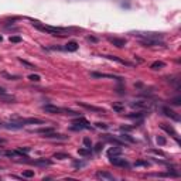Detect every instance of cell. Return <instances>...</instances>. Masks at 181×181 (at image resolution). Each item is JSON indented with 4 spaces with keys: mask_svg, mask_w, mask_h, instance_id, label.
I'll use <instances>...</instances> for the list:
<instances>
[{
    "mask_svg": "<svg viewBox=\"0 0 181 181\" xmlns=\"http://www.w3.org/2000/svg\"><path fill=\"white\" fill-rule=\"evenodd\" d=\"M28 79H30V81H34V82H38L41 78H40V75H30Z\"/></svg>",
    "mask_w": 181,
    "mask_h": 181,
    "instance_id": "e575fe53",
    "label": "cell"
},
{
    "mask_svg": "<svg viewBox=\"0 0 181 181\" xmlns=\"http://www.w3.org/2000/svg\"><path fill=\"white\" fill-rule=\"evenodd\" d=\"M17 122H20L21 125H27V123H30V125H43L44 123V120H41V119H38V117H27V119H14Z\"/></svg>",
    "mask_w": 181,
    "mask_h": 181,
    "instance_id": "8992f818",
    "label": "cell"
},
{
    "mask_svg": "<svg viewBox=\"0 0 181 181\" xmlns=\"http://www.w3.org/2000/svg\"><path fill=\"white\" fill-rule=\"evenodd\" d=\"M109 40V43H112L115 47L117 48H123L125 45H126V40L125 38H117V37H109L108 38Z\"/></svg>",
    "mask_w": 181,
    "mask_h": 181,
    "instance_id": "ba28073f",
    "label": "cell"
},
{
    "mask_svg": "<svg viewBox=\"0 0 181 181\" xmlns=\"http://www.w3.org/2000/svg\"><path fill=\"white\" fill-rule=\"evenodd\" d=\"M83 144H85L88 148H91V140H89L88 137H85V139H83Z\"/></svg>",
    "mask_w": 181,
    "mask_h": 181,
    "instance_id": "8d00e7d4",
    "label": "cell"
},
{
    "mask_svg": "<svg viewBox=\"0 0 181 181\" xmlns=\"http://www.w3.org/2000/svg\"><path fill=\"white\" fill-rule=\"evenodd\" d=\"M78 154L79 156H89L91 154V148H78Z\"/></svg>",
    "mask_w": 181,
    "mask_h": 181,
    "instance_id": "d4e9b609",
    "label": "cell"
},
{
    "mask_svg": "<svg viewBox=\"0 0 181 181\" xmlns=\"http://www.w3.org/2000/svg\"><path fill=\"white\" fill-rule=\"evenodd\" d=\"M96 127H99V129H108V125H105V123H96Z\"/></svg>",
    "mask_w": 181,
    "mask_h": 181,
    "instance_id": "f35d334b",
    "label": "cell"
},
{
    "mask_svg": "<svg viewBox=\"0 0 181 181\" xmlns=\"http://www.w3.org/2000/svg\"><path fill=\"white\" fill-rule=\"evenodd\" d=\"M43 109L47 113H60V115H68V116H79L78 112L72 110V109H65V108H60V106H54V105H45L43 106Z\"/></svg>",
    "mask_w": 181,
    "mask_h": 181,
    "instance_id": "6da1fadb",
    "label": "cell"
},
{
    "mask_svg": "<svg viewBox=\"0 0 181 181\" xmlns=\"http://www.w3.org/2000/svg\"><path fill=\"white\" fill-rule=\"evenodd\" d=\"M79 106H82L85 109L91 110V112H96V113H105V109L102 108H98V106H94V105H89V103H85V102H78Z\"/></svg>",
    "mask_w": 181,
    "mask_h": 181,
    "instance_id": "52a82bcc",
    "label": "cell"
},
{
    "mask_svg": "<svg viewBox=\"0 0 181 181\" xmlns=\"http://www.w3.org/2000/svg\"><path fill=\"white\" fill-rule=\"evenodd\" d=\"M136 167H137V165H148V163L147 161H143V160H139V161H136Z\"/></svg>",
    "mask_w": 181,
    "mask_h": 181,
    "instance_id": "74e56055",
    "label": "cell"
},
{
    "mask_svg": "<svg viewBox=\"0 0 181 181\" xmlns=\"http://www.w3.org/2000/svg\"><path fill=\"white\" fill-rule=\"evenodd\" d=\"M109 161H110V164L116 165V167H129V163L125 160V159H122V157H119V156H110V159H109Z\"/></svg>",
    "mask_w": 181,
    "mask_h": 181,
    "instance_id": "5b68a950",
    "label": "cell"
},
{
    "mask_svg": "<svg viewBox=\"0 0 181 181\" xmlns=\"http://www.w3.org/2000/svg\"><path fill=\"white\" fill-rule=\"evenodd\" d=\"M1 40H3V37H1V35H0V41H1Z\"/></svg>",
    "mask_w": 181,
    "mask_h": 181,
    "instance_id": "f6af8a7d",
    "label": "cell"
},
{
    "mask_svg": "<svg viewBox=\"0 0 181 181\" xmlns=\"http://www.w3.org/2000/svg\"><path fill=\"white\" fill-rule=\"evenodd\" d=\"M120 130H123V132H125V130H126V132H129V130H132V127H127V126H122V127H120Z\"/></svg>",
    "mask_w": 181,
    "mask_h": 181,
    "instance_id": "ab89813d",
    "label": "cell"
},
{
    "mask_svg": "<svg viewBox=\"0 0 181 181\" xmlns=\"http://www.w3.org/2000/svg\"><path fill=\"white\" fill-rule=\"evenodd\" d=\"M4 156H7V157H16V156H18V153L17 151H6Z\"/></svg>",
    "mask_w": 181,
    "mask_h": 181,
    "instance_id": "836d02e7",
    "label": "cell"
},
{
    "mask_svg": "<svg viewBox=\"0 0 181 181\" xmlns=\"http://www.w3.org/2000/svg\"><path fill=\"white\" fill-rule=\"evenodd\" d=\"M1 75H3L4 78H9V79H13V81H14V79H18V77H17V75H9L7 72H3Z\"/></svg>",
    "mask_w": 181,
    "mask_h": 181,
    "instance_id": "1f68e13d",
    "label": "cell"
},
{
    "mask_svg": "<svg viewBox=\"0 0 181 181\" xmlns=\"http://www.w3.org/2000/svg\"><path fill=\"white\" fill-rule=\"evenodd\" d=\"M164 66H165V64L163 62V61H156V62H153V64H151L150 68L156 71V69H161V68H164Z\"/></svg>",
    "mask_w": 181,
    "mask_h": 181,
    "instance_id": "d6986e66",
    "label": "cell"
},
{
    "mask_svg": "<svg viewBox=\"0 0 181 181\" xmlns=\"http://www.w3.org/2000/svg\"><path fill=\"white\" fill-rule=\"evenodd\" d=\"M72 130H82V129H91V126H89V123H88V120L86 119H83V117H78V119H75L74 122H72Z\"/></svg>",
    "mask_w": 181,
    "mask_h": 181,
    "instance_id": "3957f363",
    "label": "cell"
},
{
    "mask_svg": "<svg viewBox=\"0 0 181 181\" xmlns=\"http://www.w3.org/2000/svg\"><path fill=\"white\" fill-rule=\"evenodd\" d=\"M112 109H113L115 112H117V113H122V112L125 110V105H123V103H113V105H112Z\"/></svg>",
    "mask_w": 181,
    "mask_h": 181,
    "instance_id": "ac0fdd59",
    "label": "cell"
},
{
    "mask_svg": "<svg viewBox=\"0 0 181 181\" xmlns=\"http://www.w3.org/2000/svg\"><path fill=\"white\" fill-rule=\"evenodd\" d=\"M35 165H49L51 164V160H45V159H40V160H35L33 161Z\"/></svg>",
    "mask_w": 181,
    "mask_h": 181,
    "instance_id": "603a6c76",
    "label": "cell"
},
{
    "mask_svg": "<svg viewBox=\"0 0 181 181\" xmlns=\"http://www.w3.org/2000/svg\"><path fill=\"white\" fill-rule=\"evenodd\" d=\"M18 61H20V62H21V64H24V65H27V66H28V68H30V69H35V66H34L33 64H30V62H27V61H26V60H21V58H20V60H18Z\"/></svg>",
    "mask_w": 181,
    "mask_h": 181,
    "instance_id": "4dcf8cb0",
    "label": "cell"
},
{
    "mask_svg": "<svg viewBox=\"0 0 181 181\" xmlns=\"http://www.w3.org/2000/svg\"><path fill=\"white\" fill-rule=\"evenodd\" d=\"M3 94H6V91H4L3 88H0V95H3Z\"/></svg>",
    "mask_w": 181,
    "mask_h": 181,
    "instance_id": "7bdbcfd3",
    "label": "cell"
},
{
    "mask_svg": "<svg viewBox=\"0 0 181 181\" xmlns=\"http://www.w3.org/2000/svg\"><path fill=\"white\" fill-rule=\"evenodd\" d=\"M54 159H60V160H64V159H69V156L65 153H55L54 154Z\"/></svg>",
    "mask_w": 181,
    "mask_h": 181,
    "instance_id": "484cf974",
    "label": "cell"
},
{
    "mask_svg": "<svg viewBox=\"0 0 181 181\" xmlns=\"http://www.w3.org/2000/svg\"><path fill=\"white\" fill-rule=\"evenodd\" d=\"M34 132L38 133V134H45V133L54 132V127H41V129H37V130H34Z\"/></svg>",
    "mask_w": 181,
    "mask_h": 181,
    "instance_id": "7402d4cb",
    "label": "cell"
},
{
    "mask_svg": "<svg viewBox=\"0 0 181 181\" xmlns=\"http://www.w3.org/2000/svg\"><path fill=\"white\" fill-rule=\"evenodd\" d=\"M165 143H167V140H165L164 137H161V136H159V137H157V144H160V146H164Z\"/></svg>",
    "mask_w": 181,
    "mask_h": 181,
    "instance_id": "d6a6232c",
    "label": "cell"
},
{
    "mask_svg": "<svg viewBox=\"0 0 181 181\" xmlns=\"http://www.w3.org/2000/svg\"><path fill=\"white\" fill-rule=\"evenodd\" d=\"M33 26H34V27H37L40 31L54 34V35H57V34H61V33H64V31H65V28H60V27H51V26H43V24H40V21H33Z\"/></svg>",
    "mask_w": 181,
    "mask_h": 181,
    "instance_id": "7a4b0ae2",
    "label": "cell"
},
{
    "mask_svg": "<svg viewBox=\"0 0 181 181\" xmlns=\"http://www.w3.org/2000/svg\"><path fill=\"white\" fill-rule=\"evenodd\" d=\"M133 106H137V108H147L148 103H146V102H134Z\"/></svg>",
    "mask_w": 181,
    "mask_h": 181,
    "instance_id": "f1b7e54d",
    "label": "cell"
},
{
    "mask_svg": "<svg viewBox=\"0 0 181 181\" xmlns=\"http://www.w3.org/2000/svg\"><path fill=\"white\" fill-rule=\"evenodd\" d=\"M119 139H120L122 142H125V143H134V139H133L132 136H129V134H126V133H123V134H120V136H119Z\"/></svg>",
    "mask_w": 181,
    "mask_h": 181,
    "instance_id": "2e32d148",
    "label": "cell"
},
{
    "mask_svg": "<svg viewBox=\"0 0 181 181\" xmlns=\"http://www.w3.org/2000/svg\"><path fill=\"white\" fill-rule=\"evenodd\" d=\"M105 139L108 140V142H110V143H115V144H117V146H126V143L125 142H122L119 137H112V136H109V134H105Z\"/></svg>",
    "mask_w": 181,
    "mask_h": 181,
    "instance_id": "5bb4252c",
    "label": "cell"
},
{
    "mask_svg": "<svg viewBox=\"0 0 181 181\" xmlns=\"http://www.w3.org/2000/svg\"><path fill=\"white\" fill-rule=\"evenodd\" d=\"M120 153H122V150L117 147H113V148H109L108 150V156L110 157V156H120Z\"/></svg>",
    "mask_w": 181,
    "mask_h": 181,
    "instance_id": "ffe728a7",
    "label": "cell"
},
{
    "mask_svg": "<svg viewBox=\"0 0 181 181\" xmlns=\"http://www.w3.org/2000/svg\"><path fill=\"white\" fill-rule=\"evenodd\" d=\"M143 116H144V112H136V113H129L127 117H130V119H140Z\"/></svg>",
    "mask_w": 181,
    "mask_h": 181,
    "instance_id": "cb8c5ba5",
    "label": "cell"
},
{
    "mask_svg": "<svg viewBox=\"0 0 181 181\" xmlns=\"http://www.w3.org/2000/svg\"><path fill=\"white\" fill-rule=\"evenodd\" d=\"M160 127H161V129H163L164 132L168 133V134H171V136H173V137H174V139H176V140L178 142V136H177L176 130H174V129H173L171 126H168V125H165V123H161V125H160Z\"/></svg>",
    "mask_w": 181,
    "mask_h": 181,
    "instance_id": "30bf717a",
    "label": "cell"
},
{
    "mask_svg": "<svg viewBox=\"0 0 181 181\" xmlns=\"http://www.w3.org/2000/svg\"><path fill=\"white\" fill-rule=\"evenodd\" d=\"M65 49H68V51H77V49H78V44H77L75 41H69V43L66 44Z\"/></svg>",
    "mask_w": 181,
    "mask_h": 181,
    "instance_id": "44dd1931",
    "label": "cell"
},
{
    "mask_svg": "<svg viewBox=\"0 0 181 181\" xmlns=\"http://www.w3.org/2000/svg\"><path fill=\"white\" fill-rule=\"evenodd\" d=\"M161 110H163V113H164L165 116L171 117L173 120H180V117H178V115H176V112H174V110H171L170 108H167V106H164V108H163Z\"/></svg>",
    "mask_w": 181,
    "mask_h": 181,
    "instance_id": "8fae6325",
    "label": "cell"
},
{
    "mask_svg": "<svg viewBox=\"0 0 181 181\" xmlns=\"http://www.w3.org/2000/svg\"><path fill=\"white\" fill-rule=\"evenodd\" d=\"M0 98L3 99L4 102H14V100H16V98H14V96H7L6 94H3V95H1Z\"/></svg>",
    "mask_w": 181,
    "mask_h": 181,
    "instance_id": "4316f807",
    "label": "cell"
},
{
    "mask_svg": "<svg viewBox=\"0 0 181 181\" xmlns=\"http://www.w3.org/2000/svg\"><path fill=\"white\" fill-rule=\"evenodd\" d=\"M0 143H4V140H3V139H0Z\"/></svg>",
    "mask_w": 181,
    "mask_h": 181,
    "instance_id": "ee69618b",
    "label": "cell"
},
{
    "mask_svg": "<svg viewBox=\"0 0 181 181\" xmlns=\"http://www.w3.org/2000/svg\"><path fill=\"white\" fill-rule=\"evenodd\" d=\"M103 57H105V58H109V60H112V61H116V62H119V64H123V65H130L129 62H126V61L117 58V57H115V55H103Z\"/></svg>",
    "mask_w": 181,
    "mask_h": 181,
    "instance_id": "e0dca14e",
    "label": "cell"
},
{
    "mask_svg": "<svg viewBox=\"0 0 181 181\" xmlns=\"http://www.w3.org/2000/svg\"><path fill=\"white\" fill-rule=\"evenodd\" d=\"M100 148H102V144H100V143H99L98 146H96V151H99V150H100Z\"/></svg>",
    "mask_w": 181,
    "mask_h": 181,
    "instance_id": "b9f144b4",
    "label": "cell"
},
{
    "mask_svg": "<svg viewBox=\"0 0 181 181\" xmlns=\"http://www.w3.org/2000/svg\"><path fill=\"white\" fill-rule=\"evenodd\" d=\"M83 163H78V161H75V167H82Z\"/></svg>",
    "mask_w": 181,
    "mask_h": 181,
    "instance_id": "60d3db41",
    "label": "cell"
},
{
    "mask_svg": "<svg viewBox=\"0 0 181 181\" xmlns=\"http://www.w3.org/2000/svg\"><path fill=\"white\" fill-rule=\"evenodd\" d=\"M140 44L144 47H156V45H164L163 41H160V38H142Z\"/></svg>",
    "mask_w": 181,
    "mask_h": 181,
    "instance_id": "277c9868",
    "label": "cell"
},
{
    "mask_svg": "<svg viewBox=\"0 0 181 181\" xmlns=\"http://www.w3.org/2000/svg\"><path fill=\"white\" fill-rule=\"evenodd\" d=\"M91 77L92 78H117L115 75H110V74H100V72H91Z\"/></svg>",
    "mask_w": 181,
    "mask_h": 181,
    "instance_id": "9a60e30c",
    "label": "cell"
},
{
    "mask_svg": "<svg viewBox=\"0 0 181 181\" xmlns=\"http://www.w3.org/2000/svg\"><path fill=\"white\" fill-rule=\"evenodd\" d=\"M10 43H21V37H18V35H12V37H10Z\"/></svg>",
    "mask_w": 181,
    "mask_h": 181,
    "instance_id": "f546056e",
    "label": "cell"
},
{
    "mask_svg": "<svg viewBox=\"0 0 181 181\" xmlns=\"http://www.w3.org/2000/svg\"><path fill=\"white\" fill-rule=\"evenodd\" d=\"M44 137H45V139H60V140H65V139H68V136H65V134H58V133H54V132L45 133Z\"/></svg>",
    "mask_w": 181,
    "mask_h": 181,
    "instance_id": "4fadbf2b",
    "label": "cell"
},
{
    "mask_svg": "<svg viewBox=\"0 0 181 181\" xmlns=\"http://www.w3.org/2000/svg\"><path fill=\"white\" fill-rule=\"evenodd\" d=\"M23 177H27V178L34 177V171H33V170H26V171L23 173Z\"/></svg>",
    "mask_w": 181,
    "mask_h": 181,
    "instance_id": "83f0119b",
    "label": "cell"
},
{
    "mask_svg": "<svg viewBox=\"0 0 181 181\" xmlns=\"http://www.w3.org/2000/svg\"><path fill=\"white\" fill-rule=\"evenodd\" d=\"M134 35L140 38H161L160 33H134Z\"/></svg>",
    "mask_w": 181,
    "mask_h": 181,
    "instance_id": "9c48e42d",
    "label": "cell"
},
{
    "mask_svg": "<svg viewBox=\"0 0 181 181\" xmlns=\"http://www.w3.org/2000/svg\"><path fill=\"white\" fill-rule=\"evenodd\" d=\"M171 103H173V105H181V98L178 96V98L171 99Z\"/></svg>",
    "mask_w": 181,
    "mask_h": 181,
    "instance_id": "d590c367",
    "label": "cell"
},
{
    "mask_svg": "<svg viewBox=\"0 0 181 181\" xmlns=\"http://www.w3.org/2000/svg\"><path fill=\"white\" fill-rule=\"evenodd\" d=\"M96 177H98V178H102V180H108V181L115 180V177H113L110 173H108V171H98V173H96Z\"/></svg>",
    "mask_w": 181,
    "mask_h": 181,
    "instance_id": "7c38bea8",
    "label": "cell"
}]
</instances>
